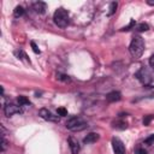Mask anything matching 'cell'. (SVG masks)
<instances>
[{
	"instance_id": "cell-24",
	"label": "cell",
	"mask_w": 154,
	"mask_h": 154,
	"mask_svg": "<svg viewBox=\"0 0 154 154\" xmlns=\"http://www.w3.org/2000/svg\"><path fill=\"white\" fill-rule=\"evenodd\" d=\"M149 65H150V66L154 69V54H153V55L149 58Z\"/></svg>"
},
{
	"instance_id": "cell-20",
	"label": "cell",
	"mask_w": 154,
	"mask_h": 154,
	"mask_svg": "<svg viewBox=\"0 0 154 154\" xmlns=\"http://www.w3.org/2000/svg\"><path fill=\"white\" fill-rule=\"evenodd\" d=\"M30 45H31V48H32V51H34L36 54H40V53H41V51L38 49V47L36 46V43H35L34 41H31V43H30Z\"/></svg>"
},
{
	"instance_id": "cell-11",
	"label": "cell",
	"mask_w": 154,
	"mask_h": 154,
	"mask_svg": "<svg viewBox=\"0 0 154 154\" xmlns=\"http://www.w3.org/2000/svg\"><path fill=\"white\" fill-rule=\"evenodd\" d=\"M120 97H122V94H120L119 91H111V93H108L107 96H106V99H107L108 102H116V101H119Z\"/></svg>"
},
{
	"instance_id": "cell-2",
	"label": "cell",
	"mask_w": 154,
	"mask_h": 154,
	"mask_svg": "<svg viewBox=\"0 0 154 154\" xmlns=\"http://www.w3.org/2000/svg\"><path fill=\"white\" fill-rule=\"evenodd\" d=\"M53 19H54V23L59 26V28H66L67 24H69V12L65 10V8H58L55 12H54V16H53Z\"/></svg>"
},
{
	"instance_id": "cell-13",
	"label": "cell",
	"mask_w": 154,
	"mask_h": 154,
	"mask_svg": "<svg viewBox=\"0 0 154 154\" xmlns=\"http://www.w3.org/2000/svg\"><path fill=\"white\" fill-rule=\"evenodd\" d=\"M17 101H18L19 106H29V105H30L29 99H26V97L23 96V95H19V96L17 97Z\"/></svg>"
},
{
	"instance_id": "cell-7",
	"label": "cell",
	"mask_w": 154,
	"mask_h": 154,
	"mask_svg": "<svg viewBox=\"0 0 154 154\" xmlns=\"http://www.w3.org/2000/svg\"><path fill=\"white\" fill-rule=\"evenodd\" d=\"M136 76L138 77V79H140L143 84H149V83L152 82V75H150L149 71L146 70V69H141V70L136 73Z\"/></svg>"
},
{
	"instance_id": "cell-12",
	"label": "cell",
	"mask_w": 154,
	"mask_h": 154,
	"mask_svg": "<svg viewBox=\"0 0 154 154\" xmlns=\"http://www.w3.org/2000/svg\"><path fill=\"white\" fill-rule=\"evenodd\" d=\"M113 128L118 129V130H124V129L128 128V123L125 120H116L113 123Z\"/></svg>"
},
{
	"instance_id": "cell-19",
	"label": "cell",
	"mask_w": 154,
	"mask_h": 154,
	"mask_svg": "<svg viewBox=\"0 0 154 154\" xmlns=\"http://www.w3.org/2000/svg\"><path fill=\"white\" fill-rule=\"evenodd\" d=\"M58 116H61V117H65V116H67V111L64 108V107H60V108H58Z\"/></svg>"
},
{
	"instance_id": "cell-10",
	"label": "cell",
	"mask_w": 154,
	"mask_h": 154,
	"mask_svg": "<svg viewBox=\"0 0 154 154\" xmlns=\"http://www.w3.org/2000/svg\"><path fill=\"white\" fill-rule=\"evenodd\" d=\"M99 134H96V132H90V134H88L84 138H83V142L85 143V144H90V143H94V142H96L97 140H99Z\"/></svg>"
},
{
	"instance_id": "cell-23",
	"label": "cell",
	"mask_w": 154,
	"mask_h": 154,
	"mask_svg": "<svg viewBox=\"0 0 154 154\" xmlns=\"http://www.w3.org/2000/svg\"><path fill=\"white\" fill-rule=\"evenodd\" d=\"M7 147V141L5 140V137L2 136V140H1V150H5Z\"/></svg>"
},
{
	"instance_id": "cell-4",
	"label": "cell",
	"mask_w": 154,
	"mask_h": 154,
	"mask_svg": "<svg viewBox=\"0 0 154 154\" xmlns=\"http://www.w3.org/2000/svg\"><path fill=\"white\" fill-rule=\"evenodd\" d=\"M4 113L6 117H12L13 114L22 113V108H20V106L14 105V103H7L4 106Z\"/></svg>"
},
{
	"instance_id": "cell-22",
	"label": "cell",
	"mask_w": 154,
	"mask_h": 154,
	"mask_svg": "<svg viewBox=\"0 0 154 154\" xmlns=\"http://www.w3.org/2000/svg\"><path fill=\"white\" fill-rule=\"evenodd\" d=\"M144 142H146L147 144H152V143L154 142V134H153V135H150L149 137H147V138L144 140Z\"/></svg>"
},
{
	"instance_id": "cell-14",
	"label": "cell",
	"mask_w": 154,
	"mask_h": 154,
	"mask_svg": "<svg viewBox=\"0 0 154 154\" xmlns=\"http://www.w3.org/2000/svg\"><path fill=\"white\" fill-rule=\"evenodd\" d=\"M148 29H149V25H148V24H146V23H141V24L136 25V28H135V30H136V31H138V32L147 31Z\"/></svg>"
},
{
	"instance_id": "cell-25",
	"label": "cell",
	"mask_w": 154,
	"mask_h": 154,
	"mask_svg": "<svg viewBox=\"0 0 154 154\" xmlns=\"http://www.w3.org/2000/svg\"><path fill=\"white\" fill-rule=\"evenodd\" d=\"M137 153H138V154H147V152H146L144 149H141V148L137 150Z\"/></svg>"
},
{
	"instance_id": "cell-1",
	"label": "cell",
	"mask_w": 154,
	"mask_h": 154,
	"mask_svg": "<svg viewBox=\"0 0 154 154\" xmlns=\"http://www.w3.org/2000/svg\"><path fill=\"white\" fill-rule=\"evenodd\" d=\"M129 51L131 53V55L134 58H141V55L143 54V51H144V41L141 36H134L132 40H131V43H130V47H129Z\"/></svg>"
},
{
	"instance_id": "cell-26",
	"label": "cell",
	"mask_w": 154,
	"mask_h": 154,
	"mask_svg": "<svg viewBox=\"0 0 154 154\" xmlns=\"http://www.w3.org/2000/svg\"><path fill=\"white\" fill-rule=\"evenodd\" d=\"M147 4L150 6H154V0H147Z\"/></svg>"
},
{
	"instance_id": "cell-6",
	"label": "cell",
	"mask_w": 154,
	"mask_h": 154,
	"mask_svg": "<svg viewBox=\"0 0 154 154\" xmlns=\"http://www.w3.org/2000/svg\"><path fill=\"white\" fill-rule=\"evenodd\" d=\"M38 116L41 118H43L45 120H49V122H59V117L54 116L51 111H48L47 108H41L38 111Z\"/></svg>"
},
{
	"instance_id": "cell-16",
	"label": "cell",
	"mask_w": 154,
	"mask_h": 154,
	"mask_svg": "<svg viewBox=\"0 0 154 154\" xmlns=\"http://www.w3.org/2000/svg\"><path fill=\"white\" fill-rule=\"evenodd\" d=\"M117 6H118V4H117L116 1L111 2V5H109V11H108L107 16H112V14H113V13L116 12V10H117Z\"/></svg>"
},
{
	"instance_id": "cell-3",
	"label": "cell",
	"mask_w": 154,
	"mask_h": 154,
	"mask_svg": "<svg viewBox=\"0 0 154 154\" xmlns=\"http://www.w3.org/2000/svg\"><path fill=\"white\" fill-rule=\"evenodd\" d=\"M87 126V122H84L81 117H72L66 122V128L71 131H82Z\"/></svg>"
},
{
	"instance_id": "cell-15",
	"label": "cell",
	"mask_w": 154,
	"mask_h": 154,
	"mask_svg": "<svg viewBox=\"0 0 154 154\" xmlns=\"http://www.w3.org/2000/svg\"><path fill=\"white\" fill-rule=\"evenodd\" d=\"M13 14H14V17H16V18L22 17V16L24 14V8H23L22 6H17V7L14 8V11H13Z\"/></svg>"
},
{
	"instance_id": "cell-17",
	"label": "cell",
	"mask_w": 154,
	"mask_h": 154,
	"mask_svg": "<svg viewBox=\"0 0 154 154\" xmlns=\"http://www.w3.org/2000/svg\"><path fill=\"white\" fill-rule=\"evenodd\" d=\"M135 24H136V22L132 19V20L130 22V24H129V25H126V26H124V28L122 29V31H129V30H131L132 28L135 29Z\"/></svg>"
},
{
	"instance_id": "cell-5",
	"label": "cell",
	"mask_w": 154,
	"mask_h": 154,
	"mask_svg": "<svg viewBox=\"0 0 154 154\" xmlns=\"http://www.w3.org/2000/svg\"><path fill=\"white\" fill-rule=\"evenodd\" d=\"M112 148H113L114 154H126L125 146L118 137H113L112 138Z\"/></svg>"
},
{
	"instance_id": "cell-9",
	"label": "cell",
	"mask_w": 154,
	"mask_h": 154,
	"mask_svg": "<svg viewBox=\"0 0 154 154\" xmlns=\"http://www.w3.org/2000/svg\"><path fill=\"white\" fill-rule=\"evenodd\" d=\"M32 7H34L35 12H37L40 14H43L46 12V10H47V5L43 1H36V2H34L32 4Z\"/></svg>"
},
{
	"instance_id": "cell-21",
	"label": "cell",
	"mask_w": 154,
	"mask_h": 154,
	"mask_svg": "<svg viewBox=\"0 0 154 154\" xmlns=\"http://www.w3.org/2000/svg\"><path fill=\"white\" fill-rule=\"evenodd\" d=\"M152 119H153V116H146V117L143 118V125H148Z\"/></svg>"
},
{
	"instance_id": "cell-8",
	"label": "cell",
	"mask_w": 154,
	"mask_h": 154,
	"mask_svg": "<svg viewBox=\"0 0 154 154\" xmlns=\"http://www.w3.org/2000/svg\"><path fill=\"white\" fill-rule=\"evenodd\" d=\"M67 141H69V146H70L71 153H72V154H78V152H79V149H81L78 141H77L75 137H72V136H70Z\"/></svg>"
},
{
	"instance_id": "cell-18",
	"label": "cell",
	"mask_w": 154,
	"mask_h": 154,
	"mask_svg": "<svg viewBox=\"0 0 154 154\" xmlns=\"http://www.w3.org/2000/svg\"><path fill=\"white\" fill-rule=\"evenodd\" d=\"M14 55H16L17 58H19V59H24V58H28V57H26V54H25V53H24L22 49H19V51H16V52H14Z\"/></svg>"
}]
</instances>
